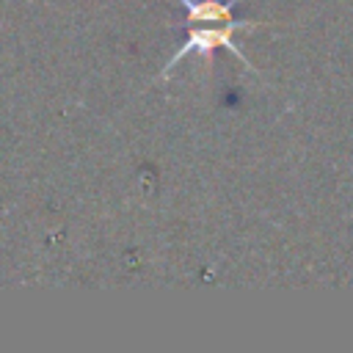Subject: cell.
<instances>
[{"instance_id": "obj_2", "label": "cell", "mask_w": 353, "mask_h": 353, "mask_svg": "<svg viewBox=\"0 0 353 353\" xmlns=\"http://www.w3.org/2000/svg\"><path fill=\"white\" fill-rule=\"evenodd\" d=\"M188 8V22L190 25H207V22H229L234 19L232 11L240 0H179Z\"/></svg>"}, {"instance_id": "obj_1", "label": "cell", "mask_w": 353, "mask_h": 353, "mask_svg": "<svg viewBox=\"0 0 353 353\" xmlns=\"http://www.w3.org/2000/svg\"><path fill=\"white\" fill-rule=\"evenodd\" d=\"M262 25H268V22H254V19H229V22H207V25H190V30H188V41L171 55V61H168V66L163 69V74H168L174 66H176V61H182L185 55H190V52H199L201 58H204V63L207 66H212V52L215 50H229V52H234L240 61H243V66L248 69V72H256V66L245 58V52L234 44V33H240V30H254V28H262Z\"/></svg>"}]
</instances>
